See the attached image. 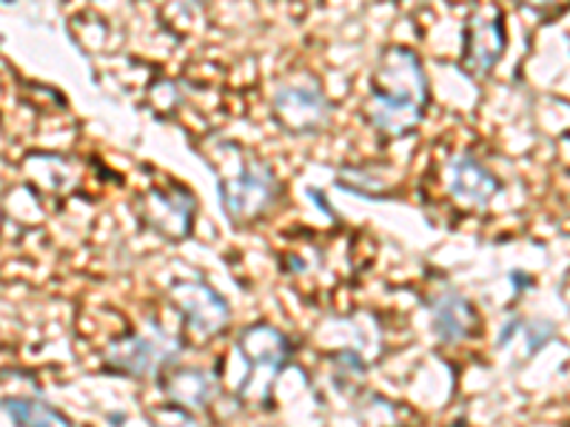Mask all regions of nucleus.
I'll list each match as a JSON object with an SVG mask.
<instances>
[{
  "label": "nucleus",
  "instance_id": "f257e3e1",
  "mask_svg": "<svg viewBox=\"0 0 570 427\" xmlns=\"http://www.w3.org/2000/svg\"><path fill=\"white\" fill-rule=\"evenodd\" d=\"M428 106V78L420 58L405 46H391L376 60L365 117L380 135L405 137L422 123Z\"/></svg>",
  "mask_w": 570,
  "mask_h": 427
},
{
  "label": "nucleus",
  "instance_id": "f03ea898",
  "mask_svg": "<svg viewBox=\"0 0 570 427\" xmlns=\"http://www.w3.org/2000/svg\"><path fill=\"white\" fill-rule=\"evenodd\" d=\"M214 171L220 177V200L234 226L259 220L277 202L279 182L268 169V162L248 155L234 142H223Z\"/></svg>",
  "mask_w": 570,
  "mask_h": 427
},
{
  "label": "nucleus",
  "instance_id": "7ed1b4c3",
  "mask_svg": "<svg viewBox=\"0 0 570 427\" xmlns=\"http://www.w3.org/2000/svg\"><path fill=\"white\" fill-rule=\"evenodd\" d=\"M237 350L246 359L248 370L246 379L240 383L237 394L252 405H268L274 383H277L279 370L288 363V339L272 325H252L237 339Z\"/></svg>",
  "mask_w": 570,
  "mask_h": 427
},
{
  "label": "nucleus",
  "instance_id": "20e7f679",
  "mask_svg": "<svg viewBox=\"0 0 570 427\" xmlns=\"http://www.w3.org/2000/svg\"><path fill=\"white\" fill-rule=\"evenodd\" d=\"M272 111L279 129L288 135H317L331 120V100L312 75H294L277 86Z\"/></svg>",
  "mask_w": 570,
  "mask_h": 427
},
{
  "label": "nucleus",
  "instance_id": "39448f33",
  "mask_svg": "<svg viewBox=\"0 0 570 427\" xmlns=\"http://www.w3.org/2000/svg\"><path fill=\"white\" fill-rule=\"evenodd\" d=\"M177 348H180V342L169 337L160 325L151 322L149 334H131V337L111 342L106 350V368L129 376H151L163 365L175 363Z\"/></svg>",
  "mask_w": 570,
  "mask_h": 427
},
{
  "label": "nucleus",
  "instance_id": "423d86ee",
  "mask_svg": "<svg viewBox=\"0 0 570 427\" xmlns=\"http://www.w3.org/2000/svg\"><path fill=\"white\" fill-rule=\"evenodd\" d=\"M505 52V20L493 3L476 7L465 23L462 69L476 80H485Z\"/></svg>",
  "mask_w": 570,
  "mask_h": 427
},
{
  "label": "nucleus",
  "instance_id": "0eeeda50",
  "mask_svg": "<svg viewBox=\"0 0 570 427\" xmlns=\"http://www.w3.org/2000/svg\"><path fill=\"white\" fill-rule=\"evenodd\" d=\"M171 302L177 305V311L183 314L186 325L195 330L197 337L208 339L214 334H220L228 325V305L226 299L203 282H175L169 291Z\"/></svg>",
  "mask_w": 570,
  "mask_h": 427
},
{
  "label": "nucleus",
  "instance_id": "6e6552de",
  "mask_svg": "<svg viewBox=\"0 0 570 427\" xmlns=\"http://www.w3.org/2000/svg\"><path fill=\"white\" fill-rule=\"evenodd\" d=\"M142 217L151 231L163 234L166 240H183L195 220V197L186 195L183 188H175V191L151 188L149 195L142 197Z\"/></svg>",
  "mask_w": 570,
  "mask_h": 427
},
{
  "label": "nucleus",
  "instance_id": "1a4fd4ad",
  "mask_svg": "<svg viewBox=\"0 0 570 427\" xmlns=\"http://www.w3.org/2000/svg\"><path fill=\"white\" fill-rule=\"evenodd\" d=\"M448 191L460 206L485 208L497 197L499 180L473 155H456L448 162Z\"/></svg>",
  "mask_w": 570,
  "mask_h": 427
},
{
  "label": "nucleus",
  "instance_id": "9d476101",
  "mask_svg": "<svg viewBox=\"0 0 570 427\" xmlns=\"http://www.w3.org/2000/svg\"><path fill=\"white\" fill-rule=\"evenodd\" d=\"M431 319H434L436 337L445 345L462 342L476 328V314H473L471 302L448 285L431 297Z\"/></svg>",
  "mask_w": 570,
  "mask_h": 427
},
{
  "label": "nucleus",
  "instance_id": "9b49d317",
  "mask_svg": "<svg viewBox=\"0 0 570 427\" xmlns=\"http://www.w3.org/2000/svg\"><path fill=\"white\" fill-rule=\"evenodd\" d=\"M163 390L183 410H203L217 396V379L203 368H175L163 379Z\"/></svg>",
  "mask_w": 570,
  "mask_h": 427
},
{
  "label": "nucleus",
  "instance_id": "f8f14e48",
  "mask_svg": "<svg viewBox=\"0 0 570 427\" xmlns=\"http://www.w3.org/2000/svg\"><path fill=\"white\" fill-rule=\"evenodd\" d=\"M3 410L14 427H71L63 414L43 399H23V396H7L3 399Z\"/></svg>",
  "mask_w": 570,
  "mask_h": 427
},
{
  "label": "nucleus",
  "instance_id": "ddd939ff",
  "mask_svg": "<svg viewBox=\"0 0 570 427\" xmlns=\"http://www.w3.org/2000/svg\"><path fill=\"white\" fill-rule=\"evenodd\" d=\"M155 427H197L188 414L177 410H155Z\"/></svg>",
  "mask_w": 570,
  "mask_h": 427
},
{
  "label": "nucleus",
  "instance_id": "4468645a",
  "mask_svg": "<svg viewBox=\"0 0 570 427\" xmlns=\"http://www.w3.org/2000/svg\"><path fill=\"white\" fill-rule=\"evenodd\" d=\"M528 7H537V9H548V7H557L559 0H525Z\"/></svg>",
  "mask_w": 570,
  "mask_h": 427
}]
</instances>
